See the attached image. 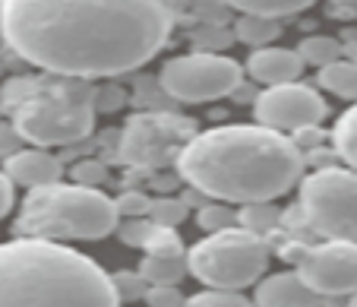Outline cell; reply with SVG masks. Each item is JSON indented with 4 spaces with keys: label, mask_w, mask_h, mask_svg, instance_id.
Returning a JSON list of instances; mask_svg holds the SVG:
<instances>
[{
    "label": "cell",
    "mask_w": 357,
    "mask_h": 307,
    "mask_svg": "<svg viewBox=\"0 0 357 307\" xmlns=\"http://www.w3.org/2000/svg\"><path fill=\"white\" fill-rule=\"evenodd\" d=\"M10 123L22 143H32L35 149L86 143L95 127L92 86L63 76H38L35 92L13 111Z\"/></svg>",
    "instance_id": "5"
},
{
    "label": "cell",
    "mask_w": 357,
    "mask_h": 307,
    "mask_svg": "<svg viewBox=\"0 0 357 307\" xmlns=\"http://www.w3.org/2000/svg\"><path fill=\"white\" fill-rule=\"evenodd\" d=\"M22 149V140L10 121H0V158H10L13 152Z\"/></svg>",
    "instance_id": "35"
},
{
    "label": "cell",
    "mask_w": 357,
    "mask_h": 307,
    "mask_svg": "<svg viewBox=\"0 0 357 307\" xmlns=\"http://www.w3.org/2000/svg\"><path fill=\"white\" fill-rule=\"evenodd\" d=\"M177 0H3L0 35L20 61L63 80L139 70L168 45Z\"/></svg>",
    "instance_id": "1"
},
{
    "label": "cell",
    "mask_w": 357,
    "mask_h": 307,
    "mask_svg": "<svg viewBox=\"0 0 357 307\" xmlns=\"http://www.w3.org/2000/svg\"><path fill=\"white\" fill-rule=\"evenodd\" d=\"M326 13L335 20H357V0H329Z\"/></svg>",
    "instance_id": "37"
},
{
    "label": "cell",
    "mask_w": 357,
    "mask_h": 307,
    "mask_svg": "<svg viewBox=\"0 0 357 307\" xmlns=\"http://www.w3.org/2000/svg\"><path fill=\"white\" fill-rule=\"evenodd\" d=\"M247 73L269 89V86H282V82H297V76L303 73V61L297 51L269 45V48H257L250 54Z\"/></svg>",
    "instance_id": "14"
},
{
    "label": "cell",
    "mask_w": 357,
    "mask_h": 307,
    "mask_svg": "<svg viewBox=\"0 0 357 307\" xmlns=\"http://www.w3.org/2000/svg\"><path fill=\"white\" fill-rule=\"evenodd\" d=\"M253 114L259 127L294 133L301 127H317L329 114V105L317 89L303 82H282V86H269L266 92H259L253 102Z\"/></svg>",
    "instance_id": "11"
},
{
    "label": "cell",
    "mask_w": 357,
    "mask_h": 307,
    "mask_svg": "<svg viewBox=\"0 0 357 307\" xmlns=\"http://www.w3.org/2000/svg\"><path fill=\"white\" fill-rule=\"evenodd\" d=\"M142 250H146L149 257H183V253H187L181 244V234H177L174 228H158V225H152Z\"/></svg>",
    "instance_id": "25"
},
{
    "label": "cell",
    "mask_w": 357,
    "mask_h": 307,
    "mask_svg": "<svg viewBox=\"0 0 357 307\" xmlns=\"http://www.w3.org/2000/svg\"><path fill=\"white\" fill-rule=\"evenodd\" d=\"M294 51H297V54H301L303 67L310 63V67L323 70V67H329V63L342 61V54H344V45H342V41H338V38H332V35H307V38H303Z\"/></svg>",
    "instance_id": "19"
},
{
    "label": "cell",
    "mask_w": 357,
    "mask_h": 307,
    "mask_svg": "<svg viewBox=\"0 0 357 307\" xmlns=\"http://www.w3.org/2000/svg\"><path fill=\"white\" fill-rule=\"evenodd\" d=\"M149 203H152V197H149V193H142V190H123L121 197L114 200L117 218H146Z\"/></svg>",
    "instance_id": "29"
},
{
    "label": "cell",
    "mask_w": 357,
    "mask_h": 307,
    "mask_svg": "<svg viewBox=\"0 0 357 307\" xmlns=\"http://www.w3.org/2000/svg\"><path fill=\"white\" fill-rule=\"evenodd\" d=\"M114 232L127 247H139L142 250L149 241V232H152V222H149V218H123Z\"/></svg>",
    "instance_id": "30"
},
{
    "label": "cell",
    "mask_w": 357,
    "mask_h": 307,
    "mask_svg": "<svg viewBox=\"0 0 357 307\" xmlns=\"http://www.w3.org/2000/svg\"><path fill=\"white\" fill-rule=\"evenodd\" d=\"M16 234L38 241H101L117 228L114 200L101 190L79 184H47L29 190L20 216Z\"/></svg>",
    "instance_id": "4"
},
{
    "label": "cell",
    "mask_w": 357,
    "mask_h": 307,
    "mask_svg": "<svg viewBox=\"0 0 357 307\" xmlns=\"http://www.w3.org/2000/svg\"><path fill=\"white\" fill-rule=\"evenodd\" d=\"M142 301H146L149 307H183V294L177 285H149L146 294H142Z\"/></svg>",
    "instance_id": "33"
},
{
    "label": "cell",
    "mask_w": 357,
    "mask_h": 307,
    "mask_svg": "<svg viewBox=\"0 0 357 307\" xmlns=\"http://www.w3.org/2000/svg\"><path fill=\"white\" fill-rule=\"evenodd\" d=\"M319 304H323V298L303 285V279L294 269L263 279L257 285V298H253V307H319Z\"/></svg>",
    "instance_id": "13"
},
{
    "label": "cell",
    "mask_w": 357,
    "mask_h": 307,
    "mask_svg": "<svg viewBox=\"0 0 357 307\" xmlns=\"http://www.w3.org/2000/svg\"><path fill=\"white\" fill-rule=\"evenodd\" d=\"M3 174H7L13 184H22V187H29V190H35V187L57 184L63 174V165H61V158L51 156L47 149L22 146L20 152L3 158Z\"/></svg>",
    "instance_id": "12"
},
{
    "label": "cell",
    "mask_w": 357,
    "mask_h": 307,
    "mask_svg": "<svg viewBox=\"0 0 357 307\" xmlns=\"http://www.w3.org/2000/svg\"><path fill=\"white\" fill-rule=\"evenodd\" d=\"M183 307H253V301L243 298L241 292H225V288H206L193 298L183 301Z\"/></svg>",
    "instance_id": "26"
},
{
    "label": "cell",
    "mask_w": 357,
    "mask_h": 307,
    "mask_svg": "<svg viewBox=\"0 0 357 307\" xmlns=\"http://www.w3.org/2000/svg\"><path fill=\"white\" fill-rule=\"evenodd\" d=\"M319 86L332 92L335 98L344 102H357V61H335L329 67L319 70Z\"/></svg>",
    "instance_id": "16"
},
{
    "label": "cell",
    "mask_w": 357,
    "mask_h": 307,
    "mask_svg": "<svg viewBox=\"0 0 357 307\" xmlns=\"http://www.w3.org/2000/svg\"><path fill=\"white\" fill-rule=\"evenodd\" d=\"M0 307H121L114 282L67 244L13 238L0 244Z\"/></svg>",
    "instance_id": "3"
},
{
    "label": "cell",
    "mask_w": 357,
    "mask_h": 307,
    "mask_svg": "<svg viewBox=\"0 0 357 307\" xmlns=\"http://www.w3.org/2000/svg\"><path fill=\"white\" fill-rule=\"evenodd\" d=\"M222 3L231 10H241V16L282 20V16H294L301 10H310L317 0H222Z\"/></svg>",
    "instance_id": "15"
},
{
    "label": "cell",
    "mask_w": 357,
    "mask_h": 307,
    "mask_svg": "<svg viewBox=\"0 0 357 307\" xmlns=\"http://www.w3.org/2000/svg\"><path fill=\"white\" fill-rule=\"evenodd\" d=\"M303 228L326 241H354L357 244V171L332 165L310 171L297 181Z\"/></svg>",
    "instance_id": "7"
},
{
    "label": "cell",
    "mask_w": 357,
    "mask_h": 307,
    "mask_svg": "<svg viewBox=\"0 0 357 307\" xmlns=\"http://www.w3.org/2000/svg\"><path fill=\"white\" fill-rule=\"evenodd\" d=\"M294 273L303 285L319 298H342L357 292V244L354 241H323V244L303 250L294 263Z\"/></svg>",
    "instance_id": "10"
},
{
    "label": "cell",
    "mask_w": 357,
    "mask_h": 307,
    "mask_svg": "<svg viewBox=\"0 0 357 307\" xmlns=\"http://www.w3.org/2000/svg\"><path fill=\"white\" fill-rule=\"evenodd\" d=\"M193 117L174 111H139L117 133V162L130 165L133 171H155L177 162L181 149L196 137Z\"/></svg>",
    "instance_id": "8"
},
{
    "label": "cell",
    "mask_w": 357,
    "mask_h": 307,
    "mask_svg": "<svg viewBox=\"0 0 357 307\" xmlns=\"http://www.w3.org/2000/svg\"><path fill=\"white\" fill-rule=\"evenodd\" d=\"M231 32H234L237 41H243V45H250L257 51V48H269L272 41L282 35V22L266 20V16H241Z\"/></svg>",
    "instance_id": "18"
},
{
    "label": "cell",
    "mask_w": 357,
    "mask_h": 307,
    "mask_svg": "<svg viewBox=\"0 0 357 307\" xmlns=\"http://www.w3.org/2000/svg\"><path fill=\"white\" fill-rule=\"evenodd\" d=\"M269 241L234 225L228 232H215L196 241L187 250V273L206 288L241 292L247 285H257V279L269 267Z\"/></svg>",
    "instance_id": "6"
},
{
    "label": "cell",
    "mask_w": 357,
    "mask_h": 307,
    "mask_svg": "<svg viewBox=\"0 0 357 307\" xmlns=\"http://www.w3.org/2000/svg\"><path fill=\"white\" fill-rule=\"evenodd\" d=\"M332 149H335V156L344 162V168L357 171V102L335 121V130H332Z\"/></svg>",
    "instance_id": "20"
},
{
    "label": "cell",
    "mask_w": 357,
    "mask_h": 307,
    "mask_svg": "<svg viewBox=\"0 0 357 307\" xmlns=\"http://www.w3.org/2000/svg\"><path fill=\"white\" fill-rule=\"evenodd\" d=\"M70 178H73V184H79V187L98 190V187L108 181V165L101 162V158H79V162L70 165Z\"/></svg>",
    "instance_id": "28"
},
{
    "label": "cell",
    "mask_w": 357,
    "mask_h": 307,
    "mask_svg": "<svg viewBox=\"0 0 357 307\" xmlns=\"http://www.w3.org/2000/svg\"><path fill=\"white\" fill-rule=\"evenodd\" d=\"M291 143H294V149L301 152V156H307V152H313V149H319V146L326 143V130L319 127H301V130H294V133H291Z\"/></svg>",
    "instance_id": "34"
},
{
    "label": "cell",
    "mask_w": 357,
    "mask_h": 307,
    "mask_svg": "<svg viewBox=\"0 0 357 307\" xmlns=\"http://www.w3.org/2000/svg\"><path fill=\"white\" fill-rule=\"evenodd\" d=\"M146 218L158 228H177L183 218H187V206H183L181 197H171V193L168 197H155L149 203Z\"/></svg>",
    "instance_id": "24"
},
{
    "label": "cell",
    "mask_w": 357,
    "mask_h": 307,
    "mask_svg": "<svg viewBox=\"0 0 357 307\" xmlns=\"http://www.w3.org/2000/svg\"><path fill=\"white\" fill-rule=\"evenodd\" d=\"M190 41L196 45V51H206V54H222L234 41V32L222 22H199V26L190 32Z\"/></svg>",
    "instance_id": "22"
},
{
    "label": "cell",
    "mask_w": 357,
    "mask_h": 307,
    "mask_svg": "<svg viewBox=\"0 0 357 307\" xmlns=\"http://www.w3.org/2000/svg\"><path fill=\"white\" fill-rule=\"evenodd\" d=\"M136 273L146 279V285H177L187 276V253L183 257H142Z\"/></svg>",
    "instance_id": "17"
},
{
    "label": "cell",
    "mask_w": 357,
    "mask_h": 307,
    "mask_svg": "<svg viewBox=\"0 0 357 307\" xmlns=\"http://www.w3.org/2000/svg\"><path fill=\"white\" fill-rule=\"evenodd\" d=\"M121 105H127V92L121 89V86H111V82H105V86H98V89H92V108L95 111H117Z\"/></svg>",
    "instance_id": "32"
},
{
    "label": "cell",
    "mask_w": 357,
    "mask_h": 307,
    "mask_svg": "<svg viewBox=\"0 0 357 307\" xmlns=\"http://www.w3.org/2000/svg\"><path fill=\"white\" fill-rule=\"evenodd\" d=\"M177 178L218 203H272L303 178V156L284 133L259 123L199 130L174 162Z\"/></svg>",
    "instance_id": "2"
},
{
    "label": "cell",
    "mask_w": 357,
    "mask_h": 307,
    "mask_svg": "<svg viewBox=\"0 0 357 307\" xmlns=\"http://www.w3.org/2000/svg\"><path fill=\"white\" fill-rule=\"evenodd\" d=\"M344 307H357V292L351 294V298H348V304H344Z\"/></svg>",
    "instance_id": "40"
},
{
    "label": "cell",
    "mask_w": 357,
    "mask_h": 307,
    "mask_svg": "<svg viewBox=\"0 0 357 307\" xmlns=\"http://www.w3.org/2000/svg\"><path fill=\"white\" fill-rule=\"evenodd\" d=\"M177 184H181V178H177V174H152V187H158V190H162V197H168Z\"/></svg>",
    "instance_id": "39"
},
{
    "label": "cell",
    "mask_w": 357,
    "mask_h": 307,
    "mask_svg": "<svg viewBox=\"0 0 357 307\" xmlns=\"http://www.w3.org/2000/svg\"><path fill=\"white\" fill-rule=\"evenodd\" d=\"M241 80V63L225 54H206V51L171 57L158 73V86H162L165 96L190 105L218 102V98L234 96Z\"/></svg>",
    "instance_id": "9"
},
{
    "label": "cell",
    "mask_w": 357,
    "mask_h": 307,
    "mask_svg": "<svg viewBox=\"0 0 357 307\" xmlns=\"http://www.w3.org/2000/svg\"><path fill=\"white\" fill-rule=\"evenodd\" d=\"M13 209V181L0 171V218Z\"/></svg>",
    "instance_id": "38"
},
{
    "label": "cell",
    "mask_w": 357,
    "mask_h": 307,
    "mask_svg": "<svg viewBox=\"0 0 357 307\" xmlns=\"http://www.w3.org/2000/svg\"><path fill=\"white\" fill-rule=\"evenodd\" d=\"M196 222H199L202 232H228V228L237 225V212L231 209L228 203H218V200H206V203L199 206V212H196Z\"/></svg>",
    "instance_id": "23"
},
{
    "label": "cell",
    "mask_w": 357,
    "mask_h": 307,
    "mask_svg": "<svg viewBox=\"0 0 357 307\" xmlns=\"http://www.w3.org/2000/svg\"><path fill=\"white\" fill-rule=\"evenodd\" d=\"M35 86H38V76H13V80H7L3 89H0V111H10V114H13L35 92Z\"/></svg>",
    "instance_id": "27"
},
{
    "label": "cell",
    "mask_w": 357,
    "mask_h": 307,
    "mask_svg": "<svg viewBox=\"0 0 357 307\" xmlns=\"http://www.w3.org/2000/svg\"><path fill=\"white\" fill-rule=\"evenodd\" d=\"M0 10H3V0H0Z\"/></svg>",
    "instance_id": "41"
},
{
    "label": "cell",
    "mask_w": 357,
    "mask_h": 307,
    "mask_svg": "<svg viewBox=\"0 0 357 307\" xmlns=\"http://www.w3.org/2000/svg\"><path fill=\"white\" fill-rule=\"evenodd\" d=\"M111 282H114V292H117V298L121 301H136V298H142L146 294V279H142L139 273H114L111 276Z\"/></svg>",
    "instance_id": "31"
},
{
    "label": "cell",
    "mask_w": 357,
    "mask_h": 307,
    "mask_svg": "<svg viewBox=\"0 0 357 307\" xmlns=\"http://www.w3.org/2000/svg\"><path fill=\"white\" fill-rule=\"evenodd\" d=\"M278 225H282V209L272 203H250L237 212V228L253 232V234H259V238H263L266 232H275Z\"/></svg>",
    "instance_id": "21"
},
{
    "label": "cell",
    "mask_w": 357,
    "mask_h": 307,
    "mask_svg": "<svg viewBox=\"0 0 357 307\" xmlns=\"http://www.w3.org/2000/svg\"><path fill=\"white\" fill-rule=\"evenodd\" d=\"M335 162H338L335 149H326V146H319V149H313V152H307V156H303V165H313V171L332 168Z\"/></svg>",
    "instance_id": "36"
}]
</instances>
